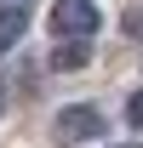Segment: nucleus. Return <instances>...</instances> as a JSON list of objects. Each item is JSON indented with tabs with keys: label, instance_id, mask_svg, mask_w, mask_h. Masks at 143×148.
<instances>
[{
	"label": "nucleus",
	"instance_id": "1",
	"mask_svg": "<svg viewBox=\"0 0 143 148\" xmlns=\"http://www.w3.org/2000/svg\"><path fill=\"white\" fill-rule=\"evenodd\" d=\"M97 23H103V12H97L92 0H57L52 6V34L57 40H92Z\"/></svg>",
	"mask_w": 143,
	"mask_h": 148
},
{
	"label": "nucleus",
	"instance_id": "2",
	"mask_svg": "<svg viewBox=\"0 0 143 148\" xmlns=\"http://www.w3.org/2000/svg\"><path fill=\"white\" fill-rule=\"evenodd\" d=\"M57 137L63 143H92V137H103V120H97V108H63L57 114Z\"/></svg>",
	"mask_w": 143,
	"mask_h": 148
},
{
	"label": "nucleus",
	"instance_id": "3",
	"mask_svg": "<svg viewBox=\"0 0 143 148\" xmlns=\"http://www.w3.org/2000/svg\"><path fill=\"white\" fill-rule=\"evenodd\" d=\"M23 29H29V6H0V51H12V46H17L23 40Z\"/></svg>",
	"mask_w": 143,
	"mask_h": 148
},
{
	"label": "nucleus",
	"instance_id": "4",
	"mask_svg": "<svg viewBox=\"0 0 143 148\" xmlns=\"http://www.w3.org/2000/svg\"><path fill=\"white\" fill-rule=\"evenodd\" d=\"M86 40H57V51H52V63H57V69H80V63H86Z\"/></svg>",
	"mask_w": 143,
	"mask_h": 148
},
{
	"label": "nucleus",
	"instance_id": "5",
	"mask_svg": "<svg viewBox=\"0 0 143 148\" xmlns=\"http://www.w3.org/2000/svg\"><path fill=\"white\" fill-rule=\"evenodd\" d=\"M126 120H132V125L143 131V91H132V103H126Z\"/></svg>",
	"mask_w": 143,
	"mask_h": 148
},
{
	"label": "nucleus",
	"instance_id": "6",
	"mask_svg": "<svg viewBox=\"0 0 143 148\" xmlns=\"http://www.w3.org/2000/svg\"><path fill=\"white\" fill-rule=\"evenodd\" d=\"M120 148H137V143H120Z\"/></svg>",
	"mask_w": 143,
	"mask_h": 148
},
{
	"label": "nucleus",
	"instance_id": "7",
	"mask_svg": "<svg viewBox=\"0 0 143 148\" xmlns=\"http://www.w3.org/2000/svg\"><path fill=\"white\" fill-rule=\"evenodd\" d=\"M12 6H17V0H12Z\"/></svg>",
	"mask_w": 143,
	"mask_h": 148
}]
</instances>
